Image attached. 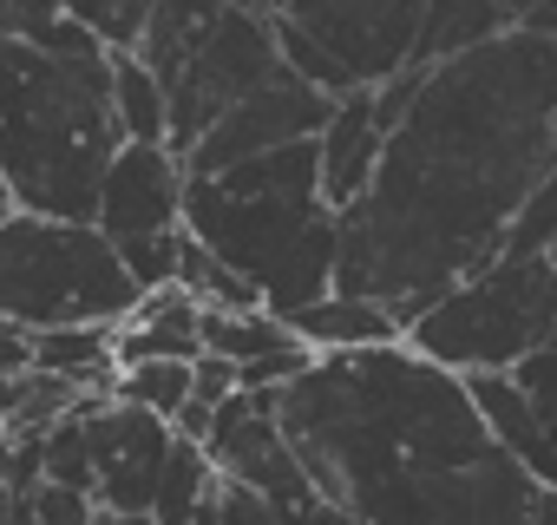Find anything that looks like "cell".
<instances>
[{
	"instance_id": "obj_1",
	"label": "cell",
	"mask_w": 557,
	"mask_h": 525,
	"mask_svg": "<svg viewBox=\"0 0 557 525\" xmlns=\"http://www.w3.org/2000/svg\"><path fill=\"white\" fill-rule=\"evenodd\" d=\"M557 178V40L505 34L433 66L387 132L368 197L342 217V296L407 316L505 256Z\"/></svg>"
},
{
	"instance_id": "obj_2",
	"label": "cell",
	"mask_w": 557,
	"mask_h": 525,
	"mask_svg": "<svg viewBox=\"0 0 557 525\" xmlns=\"http://www.w3.org/2000/svg\"><path fill=\"white\" fill-rule=\"evenodd\" d=\"M275 414L315 492L355 525H537L550 499L492 440L466 375L407 342L322 355Z\"/></svg>"
},
{
	"instance_id": "obj_3",
	"label": "cell",
	"mask_w": 557,
	"mask_h": 525,
	"mask_svg": "<svg viewBox=\"0 0 557 525\" xmlns=\"http://www.w3.org/2000/svg\"><path fill=\"white\" fill-rule=\"evenodd\" d=\"M184 230L243 283L262 309L302 316L335 296L342 277V217L322 197V145H289L210 178H184Z\"/></svg>"
},
{
	"instance_id": "obj_4",
	"label": "cell",
	"mask_w": 557,
	"mask_h": 525,
	"mask_svg": "<svg viewBox=\"0 0 557 525\" xmlns=\"http://www.w3.org/2000/svg\"><path fill=\"white\" fill-rule=\"evenodd\" d=\"M125 151L112 53H47L0 40V178L34 217L92 223L99 184Z\"/></svg>"
},
{
	"instance_id": "obj_5",
	"label": "cell",
	"mask_w": 557,
	"mask_h": 525,
	"mask_svg": "<svg viewBox=\"0 0 557 525\" xmlns=\"http://www.w3.org/2000/svg\"><path fill=\"white\" fill-rule=\"evenodd\" d=\"M138 277L99 223L14 210L0 223V316L27 335L53 329H119L138 309Z\"/></svg>"
},
{
	"instance_id": "obj_6",
	"label": "cell",
	"mask_w": 557,
	"mask_h": 525,
	"mask_svg": "<svg viewBox=\"0 0 557 525\" xmlns=\"http://www.w3.org/2000/svg\"><path fill=\"white\" fill-rule=\"evenodd\" d=\"M407 349L453 375H511L557 349V256H498L407 329Z\"/></svg>"
},
{
	"instance_id": "obj_7",
	"label": "cell",
	"mask_w": 557,
	"mask_h": 525,
	"mask_svg": "<svg viewBox=\"0 0 557 525\" xmlns=\"http://www.w3.org/2000/svg\"><path fill=\"white\" fill-rule=\"evenodd\" d=\"M283 66L329 99L381 93L413 66L420 27L433 0H262Z\"/></svg>"
},
{
	"instance_id": "obj_8",
	"label": "cell",
	"mask_w": 557,
	"mask_h": 525,
	"mask_svg": "<svg viewBox=\"0 0 557 525\" xmlns=\"http://www.w3.org/2000/svg\"><path fill=\"white\" fill-rule=\"evenodd\" d=\"M99 236L119 249V262L138 277V290L177 283V256H184V164L164 145H125L99 184L92 210Z\"/></svg>"
},
{
	"instance_id": "obj_9",
	"label": "cell",
	"mask_w": 557,
	"mask_h": 525,
	"mask_svg": "<svg viewBox=\"0 0 557 525\" xmlns=\"http://www.w3.org/2000/svg\"><path fill=\"white\" fill-rule=\"evenodd\" d=\"M283 73H289V66H283L275 21L230 8L223 27H216V40H210V47L197 53V66L171 86V151H177V164H184L249 93H262L269 80H283Z\"/></svg>"
},
{
	"instance_id": "obj_10",
	"label": "cell",
	"mask_w": 557,
	"mask_h": 525,
	"mask_svg": "<svg viewBox=\"0 0 557 525\" xmlns=\"http://www.w3.org/2000/svg\"><path fill=\"white\" fill-rule=\"evenodd\" d=\"M86 440H92V505L106 518H151L177 434L145 407L99 401L86 414Z\"/></svg>"
},
{
	"instance_id": "obj_11",
	"label": "cell",
	"mask_w": 557,
	"mask_h": 525,
	"mask_svg": "<svg viewBox=\"0 0 557 525\" xmlns=\"http://www.w3.org/2000/svg\"><path fill=\"white\" fill-rule=\"evenodd\" d=\"M335 119V99L315 93L309 80L283 73L269 80L262 93H249L190 158H184V178H210V171H230V164H249V158H269V151H289V145H309L322 138Z\"/></svg>"
},
{
	"instance_id": "obj_12",
	"label": "cell",
	"mask_w": 557,
	"mask_h": 525,
	"mask_svg": "<svg viewBox=\"0 0 557 525\" xmlns=\"http://www.w3.org/2000/svg\"><path fill=\"white\" fill-rule=\"evenodd\" d=\"M315 145H322V197H329L335 217H348V210L368 197V184H374V171H381V151H387L381 99H374V93L335 99V119H329V132H322Z\"/></svg>"
},
{
	"instance_id": "obj_13",
	"label": "cell",
	"mask_w": 557,
	"mask_h": 525,
	"mask_svg": "<svg viewBox=\"0 0 557 525\" xmlns=\"http://www.w3.org/2000/svg\"><path fill=\"white\" fill-rule=\"evenodd\" d=\"M112 349H119V368H138V362H203V309L177 283L145 290L138 309L112 329Z\"/></svg>"
},
{
	"instance_id": "obj_14",
	"label": "cell",
	"mask_w": 557,
	"mask_h": 525,
	"mask_svg": "<svg viewBox=\"0 0 557 525\" xmlns=\"http://www.w3.org/2000/svg\"><path fill=\"white\" fill-rule=\"evenodd\" d=\"M289 335L315 355H368V349H394L407 342V316L387 309V303H368V296H329L302 316H289Z\"/></svg>"
},
{
	"instance_id": "obj_15",
	"label": "cell",
	"mask_w": 557,
	"mask_h": 525,
	"mask_svg": "<svg viewBox=\"0 0 557 525\" xmlns=\"http://www.w3.org/2000/svg\"><path fill=\"white\" fill-rule=\"evenodd\" d=\"M466 388H472V407L485 414L492 440H498V447H505V453L544 486V492H557V447H550L537 407L524 401V388H518L511 375H466Z\"/></svg>"
},
{
	"instance_id": "obj_16",
	"label": "cell",
	"mask_w": 557,
	"mask_h": 525,
	"mask_svg": "<svg viewBox=\"0 0 557 525\" xmlns=\"http://www.w3.org/2000/svg\"><path fill=\"white\" fill-rule=\"evenodd\" d=\"M230 14V0H158L151 21H145V40H138V60L164 80V93L197 66V53L216 40Z\"/></svg>"
},
{
	"instance_id": "obj_17",
	"label": "cell",
	"mask_w": 557,
	"mask_h": 525,
	"mask_svg": "<svg viewBox=\"0 0 557 525\" xmlns=\"http://www.w3.org/2000/svg\"><path fill=\"white\" fill-rule=\"evenodd\" d=\"M34 375H60L73 388L112 401V381H119L112 329H53V335H34Z\"/></svg>"
},
{
	"instance_id": "obj_18",
	"label": "cell",
	"mask_w": 557,
	"mask_h": 525,
	"mask_svg": "<svg viewBox=\"0 0 557 525\" xmlns=\"http://www.w3.org/2000/svg\"><path fill=\"white\" fill-rule=\"evenodd\" d=\"M112 106H119L125 145H164L171 151V93L138 53H112Z\"/></svg>"
},
{
	"instance_id": "obj_19",
	"label": "cell",
	"mask_w": 557,
	"mask_h": 525,
	"mask_svg": "<svg viewBox=\"0 0 557 525\" xmlns=\"http://www.w3.org/2000/svg\"><path fill=\"white\" fill-rule=\"evenodd\" d=\"M283 349H296V335L275 309H203V355H216V362L249 368Z\"/></svg>"
},
{
	"instance_id": "obj_20",
	"label": "cell",
	"mask_w": 557,
	"mask_h": 525,
	"mask_svg": "<svg viewBox=\"0 0 557 525\" xmlns=\"http://www.w3.org/2000/svg\"><path fill=\"white\" fill-rule=\"evenodd\" d=\"M216 466H210V453L197 447V440H177L171 447V466H164V486H158V505H151V518L158 525H197V512L216 499Z\"/></svg>"
},
{
	"instance_id": "obj_21",
	"label": "cell",
	"mask_w": 557,
	"mask_h": 525,
	"mask_svg": "<svg viewBox=\"0 0 557 525\" xmlns=\"http://www.w3.org/2000/svg\"><path fill=\"white\" fill-rule=\"evenodd\" d=\"M0 40L47 47V53H92L99 47L79 21H66L60 0H0Z\"/></svg>"
},
{
	"instance_id": "obj_22",
	"label": "cell",
	"mask_w": 557,
	"mask_h": 525,
	"mask_svg": "<svg viewBox=\"0 0 557 525\" xmlns=\"http://www.w3.org/2000/svg\"><path fill=\"white\" fill-rule=\"evenodd\" d=\"M177 290H184L197 309H262L256 283H243L230 262H216L197 236H184V256H177Z\"/></svg>"
},
{
	"instance_id": "obj_23",
	"label": "cell",
	"mask_w": 557,
	"mask_h": 525,
	"mask_svg": "<svg viewBox=\"0 0 557 525\" xmlns=\"http://www.w3.org/2000/svg\"><path fill=\"white\" fill-rule=\"evenodd\" d=\"M112 401L145 407V414H158L164 427H177V414L190 407V362H138V368H119Z\"/></svg>"
},
{
	"instance_id": "obj_24",
	"label": "cell",
	"mask_w": 557,
	"mask_h": 525,
	"mask_svg": "<svg viewBox=\"0 0 557 525\" xmlns=\"http://www.w3.org/2000/svg\"><path fill=\"white\" fill-rule=\"evenodd\" d=\"M60 8H66V21H79L106 53H138L145 21H151L158 0H60Z\"/></svg>"
},
{
	"instance_id": "obj_25",
	"label": "cell",
	"mask_w": 557,
	"mask_h": 525,
	"mask_svg": "<svg viewBox=\"0 0 557 525\" xmlns=\"http://www.w3.org/2000/svg\"><path fill=\"white\" fill-rule=\"evenodd\" d=\"M86 414H92V407H86ZM86 414H66L60 427L40 434V479L92 499V440H86Z\"/></svg>"
},
{
	"instance_id": "obj_26",
	"label": "cell",
	"mask_w": 557,
	"mask_h": 525,
	"mask_svg": "<svg viewBox=\"0 0 557 525\" xmlns=\"http://www.w3.org/2000/svg\"><path fill=\"white\" fill-rule=\"evenodd\" d=\"M14 525H99V505L86 492H66V486H27L14 492Z\"/></svg>"
},
{
	"instance_id": "obj_27",
	"label": "cell",
	"mask_w": 557,
	"mask_h": 525,
	"mask_svg": "<svg viewBox=\"0 0 557 525\" xmlns=\"http://www.w3.org/2000/svg\"><path fill=\"white\" fill-rule=\"evenodd\" d=\"M511 381L524 388V401L537 407V420H544V434H550V447H557V349H544V355H531L524 368H511Z\"/></svg>"
},
{
	"instance_id": "obj_28",
	"label": "cell",
	"mask_w": 557,
	"mask_h": 525,
	"mask_svg": "<svg viewBox=\"0 0 557 525\" xmlns=\"http://www.w3.org/2000/svg\"><path fill=\"white\" fill-rule=\"evenodd\" d=\"M243 388H236V362H216V355H203V362H190V401L197 407H223V401H236Z\"/></svg>"
},
{
	"instance_id": "obj_29",
	"label": "cell",
	"mask_w": 557,
	"mask_h": 525,
	"mask_svg": "<svg viewBox=\"0 0 557 525\" xmlns=\"http://www.w3.org/2000/svg\"><path fill=\"white\" fill-rule=\"evenodd\" d=\"M223 525H283V512H275L269 499H256L249 486L223 479Z\"/></svg>"
},
{
	"instance_id": "obj_30",
	"label": "cell",
	"mask_w": 557,
	"mask_h": 525,
	"mask_svg": "<svg viewBox=\"0 0 557 525\" xmlns=\"http://www.w3.org/2000/svg\"><path fill=\"white\" fill-rule=\"evenodd\" d=\"M0 375H34V335L0 316Z\"/></svg>"
},
{
	"instance_id": "obj_31",
	"label": "cell",
	"mask_w": 557,
	"mask_h": 525,
	"mask_svg": "<svg viewBox=\"0 0 557 525\" xmlns=\"http://www.w3.org/2000/svg\"><path fill=\"white\" fill-rule=\"evenodd\" d=\"M14 401H21V375H0V427H8V414H14Z\"/></svg>"
},
{
	"instance_id": "obj_32",
	"label": "cell",
	"mask_w": 557,
	"mask_h": 525,
	"mask_svg": "<svg viewBox=\"0 0 557 525\" xmlns=\"http://www.w3.org/2000/svg\"><path fill=\"white\" fill-rule=\"evenodd\" d=\"M0 525H14V486L0 479Z\"/></svg>"
},
{
	"instance_id": "obj_33",
	"label": "cell",
	"mask_w": 557,
	"mask_h": 525,
	"mask_svg": "<svg viewBox=\"0 0 557 525\" xmlns=\"http://www.w3.org/2000/svg\"><path fill=\"white\" fill-rule=\"evenodd\" d=\"M315 525H355V518H348V512H335V505H329V512H322V518H315Z\"/></svg>"
},
{
	"instance_id": "obj_34",
	"label": "cell",
	"mask_w": 557,
	"mask_h": 525,
	"mask_svg": "<svg viewBox=\"0 0 557 525\" xmlns=\"http://www.w3.org/2000/svg\"><path fill=\"white\" fill-rule=\"evenodd\" d=\"M537 525H557V492L544 499V512H537Z\"/></svg>"
},
{
	"instance_id": "obj_35",
	"label": "cell",
	"mask_w": 557,
	"mask_h": 525,
	"mask_svg": "<svg viewBox=\"0 0 557 525\" xmlns=\"http://www.w3.org/2000/svg\"><path fill=\"white\" fill-rule=\"evenodd\" d=\"M0 447H8V427H0Z\"/></svg>"
},
{
	"instance_id": "obj_36",
	"label": "cell",
	"mask_w": 557,
	"mask_h": 525,
	"mask_svg": "<svg viewBox=\"0 0 557 525\" xmlns=\"http://www.w3.org/2000/svg\"><path fill=\"white\" fill-rule=\"evenodd\" d=\"M99 525H112V518H106V512H99Z\"/></svg>"
},
{
	"instance_id": "obj_37",
	"label": "cell",
	"mask_w": 557,
	"mask_h": 525,
	"mask_svg": "<svg viewBox=\"0 0 557 525\" xmlns=\"http://www.w3.org/2000/svg\"><path fill=\"white\" fill-rule=\"evenodd\" d=\"M550 256H557V243H550Z\"/></svg>"
}]
</instances>
